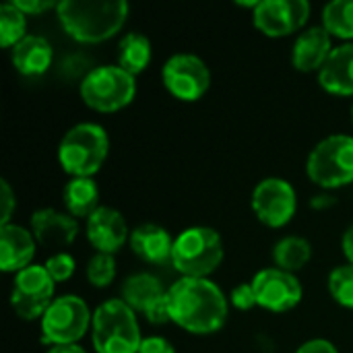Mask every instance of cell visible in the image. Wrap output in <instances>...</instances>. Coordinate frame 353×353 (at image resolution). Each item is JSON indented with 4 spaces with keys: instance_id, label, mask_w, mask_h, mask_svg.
I'll return each mask as SVG.
<instances>
[{
    "instance_id": "cell-21",
    "label": "cell",
    "mask_w": 353,
    "mask_h": 353,
    "mask_svg": "<svg viewBox=\"0 0 353 353\" xmlns=\"http://www.w3.org/2000/svg\"><path fill=\"white\" fill-rule=\"evenodd\" d=\"M10 60L23 77H41L54 60L52 43L41 35H27L10 50Z\"/></svg>"
},
{
    "instance_id": "cell-2",
    "label": "cell",
    "mask_w": 353,
    "mask_h": 353,
    "mask_svg": "<svg viewBox=\"0 0 353 353\" xmlns=\"http://www.w3.org/2000/svg\"><path fill=\"white\" fill-rule=\"evenodd\" d=\"M62 29L79 43H101L112 39L126 23L124 0H62L56 6Z\"/></svg>"
},
{
    "instance_id": "cell-13",
    "label": "cell",
    "mask_w": 353,
    "mask_h": 353,
    "mask_svg": "<svg viewBox=\"0 0 353 353\" xmlns=\"http://www.w3.org/2000/svg\"><path fill=\"white\" fill-rule=\"evenodd\" d=\"M308 0H261L252 10L254 27L267 37H288L308 23Z\"/></svg>"
},
{
    "instance_id": "cell-11",
    "label": "cell",
    "mask_w": 353,
    "mask_h": 353,
    "mask_svg": "<svg viewBox=\"0 0 353 353\" xmlns=\"http://www.w3.org/2000/svg\"><path fill=\"white\" fill-rule=\"evenodd\" d=\"M298 209L296 188L283 178H265L252 192V211L267 228H285Z\"/></svg>"
},
{
    "instance_id": "cell-28",
    "label": "cell",
    "mask_w": 353,
    "mask_h": 353,
    "mask_svg": "<svg viewBox=\"0 0 353 353\" xmlns=\"http://www.w3.org/2000/svg\"><path fill=\"white\" fill-rule=\"evenodd\" d=\"M116 273H118V269H116L114 254L95 252V256L87 265V281L93 288H99V290L112 285V281L116 279Z\"/></svg>"
},
{
    "instance_id": "cell-32",
    "label": "cell",
    "mask_w": 353,
    "mask_h": 353,
    "mask_svg": "<svg viewBox=\"0 0 353 353\" xmlns=\"http://www.w3.org/2000/svg\"><path fill=\"white\" fill-rule=\"evenodd\" d=\"M12 2L27 17H31V14L33 17L35 14H43V12H48V10H52V8L58 6V2H52V0H12Z\"/></svg>"
},
{
    "instance_id": "cell-7",
    "label": "cell",
    "mask_w": 353,
    "mask_h": 353,
    "mask_svg": "<svg viewBox=\"0 0 353 353\" xmlns=\"http://www.w3.org/2000/svg\"><path fill=\"white\" fill-rule=\"evenodd\" d=\"M306 174L310 182L325 190H335L353 182V137L331 134L308 155Z\"/></svg>"
},
{
    "instance_id": "cell-4",
    "label": "cell",
    "mask_w": 353,
    "mask_h": 353,
    "mask_svg": "<svg viewBox=\"0 0 353 353\" xmlns=\"http://www.w3.org/2000/svg\"><path fill=\"white\" fill-rule=\"evenodd\" d=\"M110 139L95 122L74 124L58 145V163L72 178H93L105 163Z\"/></svg>"
},
{
    "instance_id": "cell-20",
    "label": "cell",
    "mask_w": 353,
    "mask_h": 353,
    "mask_svg": "<svg viewBox=\"0 0 353 353\" xmlns=\"http://www.w3.org/2000/svg\"><path fill=\"white\" fill-rule=\"evenodd\" d=\"M319 83L321 87L339 97H352L353 95V41L337 46L325 66L319 70Z\"/></svg>"
},
{
    "instance_id": "cell-31",
    "label": "cell",
    "mask_w": 353,
    "mask_h": 353,
    "mask_svg": "<svg viewBox=\"0 0 353 353\" xmlns=\"http://www.w3.org/2000/svg\"><path fill=\"white\" fill-rule=\"evenodd\" d=\"M14 207H17V199H14V192H12L10 184L6 180H0V225L10 223Z\"/></svg>"
},
{
    "instance_id": "cell-1",
    "label": "cell",
    "mask_w": 353,
    "mask_h": 353,
    "mask_svg": "<svg viewBox=\"0 0 353 353\" xmlns=\"http://www.w3.org/2000/svg\"><path fill=\"white\" fill-rule=\"evenodd\" d=\"M168 314L190 335H213L228 323L230 302L211 279L180 277L168 288Z\"/></svg>"
},
{
    "instance_id": "cell-29",
    "label": "cell",
    "mask_w": 353,
    "mask_h": 353,
    "mask_svg": "<svg viewBox=\"0 0 353 353\" xmlns=\"http://www.w3.org/2000/svg\"><path fill=\"white\" fill-rule=\"evenodd\" d=\"M46 271L50 273V277L54 279V283H64L68 281L74 271H77V263L68 252H54L48 261H46Z\"/></svg>"
},
{
    "instance_id": "cell-14",
    "label": "cell",
    "mask_w": 353,
    "mask_h": 353,
    "mask_svg": "<svg viewBox=\"0 0 353 353\" xmlns=\"http://www.w3.org/2000/svg\"><path fill=\"white\" fill-rule=\"evenodd\" d=\"M120 298L151 325H163L170 321L168 314V290L151 273H134L122 283Z\"/></svg>"
},
{
    "instance_id": "cell-9",
    "label": "cell",
    "mask_w": 353,
    "mask_h": 353,
    "mask_svg": "<svg viewBox=\"0 0 353 353\" xmlns=\"http://www.w3.org/2000/svg\"><path fill=\"white\" fill-rule=\"evenodd\" d=\"M56 283L43 265H31L14 275L10 290V306L23 321H41L52 306Z\"/></svg>"
},
{
    "instance_id": "cell-37",
    "label": "cell",
    "mask_w": 353,
    "mask_h": 353,
    "mask_svg": "<svg viewBox=\"0 0 353 353\" xmlns=\"http://www.w3.org/2000/svg\"><path fill=\"white\" fill-rule=\"evenodd\" d=\"M46 353H87L79 343H72V345H52Z\"/></svg>"
},
{
    "instance_id": "cell-27",
    "label": "cell",
    "mask_w": 353,
    "mask_h": 353,
    "mask_svg": "<svg viewBox=\"0 0 353 353\" xmlns=\"http://www.w3.org/2000/svg\"><path fill=\"white\" fill-rule=\"evenodd\" d=\"M327 288H329L331 298L339 306L353 310V265L335 267L329 275Z\"/></svg>"
},
{
    "instance_id": "cell-18",
    "label": "cell",
    "mask_w": 353,
    "mask_h": 353,
    "mask_svg": "<svg viewBox=\"0 0 353 353\" xmlns=\"http://www.w3.org/2000/svg\"><path fill=\"white\" fill-rule=\"evenodd\" d=\"M37 240L31 230H25L17 223L0 225V269L4 273H21L31 267L35 256Z\"/></svg>"
},
{
    "instance_id": "cell-15",
    "label": "cell",
    "mask_w": 353,
    "mask_h": 353,
    "mask_svg": "<svg viewBox=\"0 0 353 353\" xmlns=\"http://www.w3.org/2000/svg\"><path fill=\"white\" fill-rule=\"evenodd\" d=\"M85 234L95 252L101 254H116L130 240V232L122 213L105 205H101L87 219Z\"/></svg>"
},
{
    "instance_id": "cell-23",
    "label": "cell",
    "mask_w": 353,
    "mask_h": 353,
    "mask_svg": "<svg viewBox=\"0 0 353 353\" xmlns=\"http://www.w3.org/2000/svg\"><path fill=\"white\" fill-rule=\"evenodd\" d=\"M151 54H153V48L147 35L139 31L126 33L118 43V66L130 72L132 77H137L149 66Z\"/></svg>"
},
{
    "instance_id": "cell-8",
    "label": "cell",
    "mask_w": 353,
    "mask_h": 353,
    "mask_svg": "<svg viewBox=\"0 0 353 353\" xmlns=\"http://www.w3.org/2000/svg\"><path fill=\"white\" fill-rule=\"evenodd\" d=\"M93 312L87 302L79 296H60L41 316V337L43 343L52 345H72L91 331Z\"/></svg>"
},
{
    "instance_id": "cell-16",
    "label": "cell",
    "mask_w": 353,
    "mask_h": 353,
    "mask_svg": "<svg viewBox=\"0 0 353 353\" xmlns=\"http://www.w3.org/2000/svg\"><path fill=\"white\" fill-rule=\"evenodd\" d=\"M29 225L37 244L58 252H64L62 248L70 246L79 236V221L56 209H37L31 215Z\"/></svg>"
},
{
    "instance_id": "cell-35",
    "label": "cell",
    "mask_w": 353,
    "mask_h": 353,
    "mask_svg": "<svg viewBox=\"0 0 353 353\" xmlns=\"http://www.w3.org/2000/svg\"><path fill=\"white\" fill-rule=\"evenodd\" d=\"M335 205H337V199L331 194H319V196H312V201H310V207L314 211H325V209H331Z\"/></svg>"
},
{
    "instance_id": "cell-19",
    "label": "cell",
    "mask_w": 353,
    "mask_h": 353,
    "mask_svg": "<svg viewBox=\"0 0 353 353\" xmlns=\"http://www.w3.org/2000/svg\"><path fill=\"white\" fill-rule=\"evenodd\" d=\"M174 240L176 238H172L165 228L157 223H143L130 232L128 244L141 261L149 265H165L168 261L172 263Z\"/></svg>"
},
{
    "instance_id": "cell-12",
    "label": "cell",
    "mask_w": 353,
    "mask_h": 353,
    "mask_svg": "<svg viewBox=\"0 0 353 353\" xmlns=\"http://www.w3.org/2000/svg\"><path fill=\"white\" fill-rule=\"evenodd\" d=\"M250 283L254 288L259 306L275 314L294 310L302 302V296H304V290L298 277L277 267L259 271Z\"/></svg>"
},
{
    "instance_id": "cell-22",
    "label": "cell",
    "mask_w": 353,
    "mask_h": 353,
    "mask_svg": "<svg viewBox=\"0 0 353 353\" xmlns=\"http://www.w3.org/2000/svg\"><path fill=\"white\" fill-rule=\"evenodd\" d=\"M64 207L74 219H89L99 205V186L93 178H70L62 192Z\"/></svg>"
},
{
    "instance_id": "cell-30",
    "label": "cell",
    "mask_w": 353,
    "mask_h": 353,
    "mask_svg": "<svg viewBox=\"0 0 353 353\" xmlns=\"http://www.w3.org/2000/svg\"><path fill=\"white\" fill-rule=\"evenodd\" d=\"M230 302L238 310H252L254 306H259L252 283H240V285H236L232 290V294H230Z\"/></svg>"
},
{
    "instance_id": "cell-25",
    "label": "cell",
    "mask_w": 353,
    "mask_h": 353,
    "mask_svg": "<svg viewBox=\"0 0 353 353\" xmlns=\"http://www.w3.org/2000/svg\"><path fill=\"white\" fill-rule=\"evenodd\" d=\"M323 27L331 37H339L350 43L353 39V0L329 2L323 8Z\"/></svg>"
},
{
    "instance_id": "cell-34",
    "label": "cell",
    "mask_w": 353,
    "mask_h": 353,
    "mask_svg": "<svg viewBox=\"0 0 353 353\" xmlns=\"http://www.w3.org/2000/svg\"><path fill=\"white\" fill-rule=\"evenodd\" d=\"M296 353H339V352H337V347H335L331 341H327V339H310V341L302 343Z\"/></svg>"
},
{
    "instance_id": "cell-6",
    "label": "cell",
    "mask_w": 353,
    "mask_h": 353,
    "mask_svg": "<svg viewBox=\"0 0 353 353\" xmlns=\"http://www.w3.org/2000/svg\"><path fill=\"white\" fill-rule=\"evenodd\" d=\"M81 99L95 112L112 114L132 103L137 95V79L116 64L91 68L79 87Z\"/></svg>"
},
{
    "instance_id": "cell-36",
    "label": "cell",
    "mask_w": 353,
    "mask_h": 353,
    "mask_svg": "<svg viewBox=\"0 0 353 353\" xmlns=\"http://www.w3.org/2000/svg\"><path fill=\"white\" fill-rule=\"evenodd\" d=\"M341 250H343L347 263L353 265V223L345 230V234H343V238H341Z\"/></svg>"
},
{
    "instance_id": "cell-5",
    "label": "cell",
    "mask_w": 353,
    "mask_h": 353,
    "mask_svg": "<svg viewBox=\"0 0 353 353\" xmlns=\"http://www.w3.org/2000/svg\"><path fill=\"white\" fill-rule=\"evenodd\" d=\"M225 248L217 230L207 225L186 228L174 240L172 265L182 277L209 279L223 261Z\"/></svg>"
},
{
    "instance_id": "cell-38",
    "label": "cell",
    "mask_w": 353,
    "mask_h": 353,
    "mask_svg": "<svg viewBox=\"0 0 353 353\" xmlns=\"http://www.w3.org/2000/svg\"><path fill=\"white\" fill-rule=\"evenodd\" d=\"M352 120H353V105H352Z\"/></svg>"
},
{
    "instance_id": "cell-17",
    "label": "cell",
    "mask_w": 353,
    "mask_h": 353,
    "mask_svg": "<svg viewBox=\"0 0 353 353\" xmlns=\"http://www.w3.org/2000/svg\"><path fill=\"white\" fill-rule=\"evenodd\" d=\"M331 33L323 25H314L304 29L292 50V64L300 72H319L335 50L331 43Z\"/></svg>"
},
{
    "instance_id": "cell-3",
    "label": "cell",
    "mask_w": 353,
    "mask_h": 353,
    "mask_svg": "<svg viewBox=\"0 0 353 353\" xmlns=\"http://www.w3.org/2000/svg\"><path fill=\"white\" fill-rule=\"evenodd\" d=\"M91 343L95 353H139L143 343L137 312L122 300H105L93 312Z\"/></svg>"
},
{
    "instance_id": "cell-33",
    "label": "cell",
    "mask_w": 353,
    "mask_h": 353,
    "mask_svg": "<svg viewBox=\"0 0 353 353\" xmlns=\"http://www.w3.org/2000/svg\"><path fill=\"white\" fill-rule=\"evenodd\" d=\"M139 353H176L174 345L165 339V337H159V335H153V337H147L143 339Z\"/></svg>"
},
{
    "instance_id": "cell-24",
    "label": "cell",
    "mask_w": 353,
    "mask_h": 353,
    "mask_svg": "<svg viewBox=\"0 0 353 353\" xmlns=\"http://www.w3.org/2000/svg\"><path fill=\"white\" fill-rule=\"evenodd\" d=\"M312 259V246L306 238L300 236H285L273 248V263L277 269L288 273L302 271Z\"/></svg>"
},
{
    "instance_id": "cell-10",
    "label": "cell",
    "mask_w": 353,
    "mask_h": 353,
    "mask_svg": "<svg viewBox=\"0 0 353 353\" xmlns=\"http://www.w3.org/2000/svg\"><path fill=\"white\" fill-rule=\"evenodd\" d=\"M165 89L180 101H199L211 87V70L194 54H174L161 68Z\"/></svg>"
},
{
    "instance_id": "cell-26",
    "label": "cell",
    "mask_w": 353,
    "mask_h": 353,
    "mask_svg": "<svg viewBox=\"0 0 353 353\" xmlns=\"http://www.w3.org/2000/svg\"><path fill=\"white\" fill-rule=\"evenodd\" d=\"M27 37V14L21 12L14 2L0 6V46L12 50L21 39Z\"/></svg>"
}]
</instances>
